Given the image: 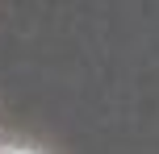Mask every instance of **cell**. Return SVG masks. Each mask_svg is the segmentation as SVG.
<instances>
[]
</instances>
